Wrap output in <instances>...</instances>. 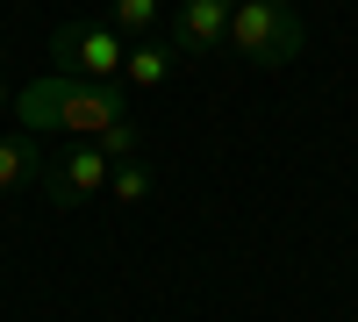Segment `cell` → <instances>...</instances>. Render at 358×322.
Returning a JSON list of instances; mask_svg holds the SVG:
<instances>
[{
    "mask_svg": "<svg viewBox=\"0 0 358 322\" xmlns=\"http://www.w3.org/2000/svg\"><path fill=\"white\" fill-rule=\"evenodd\" d=\"M15 122L22 129H65V136H108L129 122V86L122 79H72V72H43L15 86Z\"/></svg>",
    "mask_w": 358,
    "mask_h": 322,
    "instance_id": "obj_1",
    "label": "cell"
},
{
    "mask_svg": "<svg viewBox=\"0 0 358 322\" xmlns=\"http://www.w3.org/2000/svg\"><path fill=\"white\" fill-rule=\"evenodd\" d=\"M229 50L244 65H258V72H280V65H294L308 50V22L287 0H236L229 8Z\"/></svg>",
    "mask_w": 358,
    "mask_h": 322,
    "instance_id": "obj_2",
    "label": "cell"
},
{
    "mask_svg": "<svg viewBox=\"0 0 358 322\" xmlns=\"http://www.w3.org/2000/svg\"><path fill=\"white\" fill-rule=\"evenodd\" d=\"M122 57H129V36H115L108 22H57V29H50V72L122 79Z\"/></svg>",
    "mask_w": 358,
    "mask_h": 322,
    "instance_id": "obj_3",
    "label": "cell"
},
{
    "mask_svg": "<svg viewBox=\"0 0 358 322\" xmlns=\"http://www.w3.org/2000/svg\"><path fill=\"white\" fill-rule=\"evenodd\" d=\"M115 165L122 158H108L94 136H79V143H65L57 158H43V200L50 208H79V200H94V193H108V180H115Z\"/></svg>",
    "mask_w": 358,
    "mask_h": 322,
    "instance_id": "obj_4",
    "label": "cell"
},
{
    "mask_svg": "<svg viewBox=\"0 0 358 322\" xmlns=\"http://www.w3.org/2000/svg\"><path fill=\"white\" fill-rule=\"evenodd\" d=\"M229 8H236V0H179V8H172V29H165V43H172L179 57L222 50V43H229Z\"/></svg>",
    "mask_w": 358,
    "mask_h": 322,
    "instance_id": "obj_5",
    "label": "cell"
},
{
    "mask_svg": "<svg viewBox=\"0 0 358 322\" xmlns=\"http://www.w3.org/2000/svg\"><path fill=\"white\" fill-rule=\"evenodd\" d=\"M43 180V143H36V129H8L0 136V193H22V186H36Z\"/></svg>",
    "mask_w": 358,
    "mask_h": 322,
    "instance_id": "obj_6",
    "label": "cell"
},
{
    "mask_svg": "<svg viewBox=\"0 0 358 322\" xmlns=\"http://www.w3.org/2000/svg\"><path fill=\"white\" fill-rule=\"evenodd\" d=\"M172 43H151V36H143V43H129V57H122V86H136V94H165V86H172Z\"/></svg>",
    "mask_w": 358,
    "mask_h": 322,
    "instance_id": "obj_7",
    "label": "cell"
},
{
    "mask_svg": "<svg viewBox=\"0 0 358 322\" xmlns=\"http://www.w3.org/2000/svg\"><path fill=\"white\" fill-rule=\"evenodd\" d=\"M108 29L129 36V43H143L158 29V0H108Z\"/></svg>",
    "mask_w": 358,
    "mask_h": 322,
    "instance_id": "obj_8",
    "label": "cell"
},
{
    "mask_svg": "<svg viewBox=\"0 0 358 322\" xmlns=\"http://www.w3.org/2000/svg\"><path fill=\"white\" fill-rule=\"evenodd\" d=\"M108 193L122 200V208H143V200H151V165L122 158V165H115V180H108Z\"/></svg>",
    "mask_w": 358,
    "mask_h": 322,
    "instance_id": "obj_9",
    "label": "cell"
},
{
    "mask_svg": "<svg viewBox=\"0 0 358 322\" xmlns=\"http://www.w3.org/2000/svg\"><path fill=\"white\" fill-rule=\"evenodd\" d=\"M15 108V86H8V72H0V115H8Z\"/></svg>",
    "mask_w": 358,
    "mask_h": 322,
    "instance_id": "obj_10",
    "label": "cell"
}]
</instances>
